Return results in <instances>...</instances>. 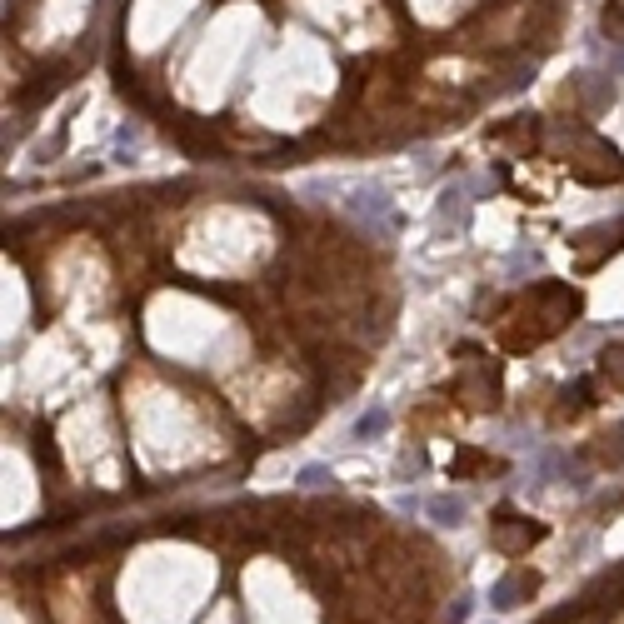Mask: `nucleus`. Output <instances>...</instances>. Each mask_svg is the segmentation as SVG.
Segmentation results:
<instances>
[{"label":"nucleus","instance_id":"1","mask_svg":"<svg viewBox=\"0 0 624 624\" xmlns=\"http://www.w3.org/2000/svg\"><path fill=\"white\" fill-rule=\"evenodd\" d=\"M575 315H580V295L570 290V285H535L520 305H515V315L500 325V345L505 350H535V345H545L550 335H560L565 325H575Z\"/></svg>","mask_w":624,"mask_h":624},{"label":"nucleus","instance_id":"2","mask_svg":"<svg viewBox=\"0 0 624 624\" xmlns=\"http://www.w3.org/2000/svg\"><path fill=\"white\" fill-rule=\"evenodd\" d=\"M565 165H570V175L585 180V185H605V180H620L624 175V160L600 140V135H590V130H580V135L570 140Z\"/></svg>","mask_w":624,"mask_h":624},{"label":"nucleus","instance_id":"3","mask_svg":"<svg viewBox=\"0 0 624 624\" xmlns=\"http://www.w3.org/2000/svg\"><path fill=\"white\" fill-rule=\"evenodd\" d=\"M490 540H495V550H505V555H525L530 545L545 540V525H540V520H520L515 510H500Z\"/></svg>","mask_w":624,"mask_h":624},{"label":"nucleus","instance_id":"4","mask_svg":"<svg viewBox=\"0 0 624 624\" xmlns=\"http://www.w3.org/2000/svg\"><path fill=\"white\" fill-rule=\"evenodd\" d=\"M535 590H540V575H535V570H515L510 580H500V585L490 590V605H495V610H515V605H525Z\"/></svg>","mask_w":624,"mask_h":624},{"label":"nucleus","instance_id":"5","mask_svg":"<svg viewBox=\"0 0 624 624\" xmlns=\"http://www.w3.org/2000/svg\"><path fill=\"white\" fill-rule=\"evenodd\" d=\"M450 475H455V480H470V475H505V460H495V455H485V450H465V455L450 465Z\"/></svg>","mask_w":624,"mask_h":624},{"label":"nucleus","instance_id":"6","mask_svg":"<svg viewBox=\"0 0 624 624\" xmlns=\"http://www.w3.org/2000/svg\"><path fill=\"white\" fill-rule=\"evenodd\" d=\"M600 385H610V390H624V340L605 345V355H600Z\"/></svg>","mask_w":624,"mask_h":624},{"label":"nucleus","instance_id":"7","mask_svg":"<svg viewBox=\"0 0 624 624\" xmlns=\"http://www.w3.org/2000/svg\"><path fill=\"white\" fill-rule=\"evenodd\" d=\"M605 30H610V35H624V5L620 0L605 5Z\"/></svg>","mask_w":624,"mask_h":624}]
</instances>
